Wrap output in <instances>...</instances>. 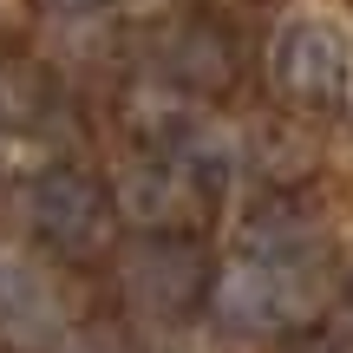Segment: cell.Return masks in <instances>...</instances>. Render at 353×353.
I'll return each mask as SVG.
<instances>
[{"mask_svg": "<svg viewBox=\"0 0 353 353\" xmlns=\"http://www.w3.org/2000/svg\"><path fill=\"white\" fill-rule=\"evenodd\" d=\"M281 79H288L294 92H307V99L341 92V79H347V39H341V26L301 20L288 39H281Z\"/></svg>", "mask_w": 353, "mask_h": 353, "instance_id": "obj_1", "label": "cell"}]
</instances>
